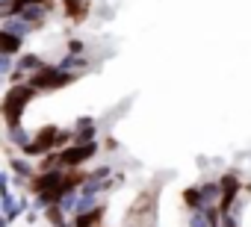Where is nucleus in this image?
I'll return each instance as SVG.
<instances>
[{"label":"nucleus","mask_w":251,"mask_h":227,"mask_svg":"<svg viewBox=\"0 0 251 227\" xmlns=\"http://www.w3.org/2000/svg\"><path fill=\"white\" fill-rule=\"evenodd\" d=\"M100 151H103V145L98 139H92V142H71L68 148L56 151L59 154V168H86Z\"/></svg>","instance_id":"20e7f679"},{"label":"nucleus","mask_w":251,"mask_h":227,"mask_svg":"<svg viewBox=\"0 0 251 227\" xmlns=\"http://www.w3.org/2000/svg\"><path fill=\"white\" fill-rule=\"evenodd\" d=\"M0 53H6V56L24 53V39H18V36H12L9 30L0 27Z\"/></svg>","instance_id":"ddd939ff"},{"label":"nucleus","mask_w":251,"mask_h":227,"mask_svg":"<svg viewBox=\"0 0 251 227\" xmlns=\"http://www.w3.org/2000/svg\"><path fill=\"white\" fill-rule=\"evenodd\" d=\"M77 80H83V74H74V71H62L56 62H45L36 74L27 77V83L39 91V94H50V91H59V89H68L74 86Z\"/></svg>","instance_id":"7ed1b4c3"},{"label":"nucleus","mask_w":251,"mask_h":227,"mask_svg":"<svg viewBox=\"0 0 251 227\" xmlns=\"http://www.w3.org/2000/svg\"><path fill=\"white\" fill-rule=\"evenodd\" d=\"M0 227H9V221H6V215L0 212Z\"/></svg>","instance_id":"b1692460"},{"label":"nucleus","mask_w":251,"mask_h":227,"mask_svg":"<svg viewBox=\"0 0 251 227\" xmlns=\"http://www.w3.org/2000/svg\"><path fill=\"white\" fill-rule=\"evenodd\" d=\"M0 27H3V30H9V33H12V36H18V39H24V42H27L30 36H36V33H39V30H36L30 21H24L21 15L3 18V21H0Z\"/></svg>","instance_id":"9d476101"},{"label":"nucleus","mask_w":251,"mask_h":227,"mask_svg":"<svg viewBox=\"0 0 251 227\" xmlns=\"http://www.w3.org/2000/svg\"><path fill=\"white\" fill-rule=\"evenodd\" d=\"M30 136H33V133H30V130H27L24 124L6 127V139H9V145H12V148H18V151H21V148H24V145L30 142Z\"/></svg>","instance_id":"dca6fc26"},{"label":"nucleus","mask_w":251,"mask_h":227,"mask_svg":"<svg viewBox=\"0 0 251 227\" xmlns=\"http://www.w3.org/2000/svg\"><path fill=\"white\" fill-rule=\"evenodd\" d=\"M216 180H219V186H222L219 209H222V215H225V212H230V209H233V204H236V201H239V195H242V174H239L236 168H227V171H222Z\"/></svg>","instance_id":"39448f33"},{"label":"nucleus","mask_w":251,"mask_h":227,"mask_svg":"<svg viewBox=\"0 0 251 227\" xmlns=\"http://www.w3.org/2000/svg\"><path fill=\"white\" fill-rule=\"evenodd\" d=\"M100 145H103V151H106V154H115V151H118V139H112V136H106Z\"/></svg>","instance_id":"4be33fe9"},{"label":"nucleus","mask_w":251,"mask_h":227,"mask_svg":"<svg viewBox=\"0 0 251 227\" xmlns=\"http://www.w3.org/2000/svg\"><path fill=\"white\" fill-rule=\"evenodd\" d=\"M59 12H62V18L68 24L80 27L92 15V0H59Z\"/></svg>","instance_id":"0eeeda50"},{"label":"nucleus","mask_w":251,"mask_h":227,"mask_svg":"<svg viewBox=\"0 0 251 227\" xmlns=\"http://www.w3.org/2000/svg\"><path fill=\"white\" fill-rule=\"evenodd\" d=\"M157 221H160V186L154 183L133 198V204L127 206V215H124V224L157 227Z\"/></svg>","instance_id":"f03ea898"},{"label":"nucleus","mask_w":251,"mask_h":227,"mask_svg":"<svg viewBox=\"0 0 251 227\" xmlns=\"http://www.w3.org/2000/svg\"><path fill=\"white\" fill-rule=\"evenodd\" d=\"M39 97V91L30 86V83H15L3 91L0 97V118H3L6 127H15V124H24V112L27 106Z\"/></svg>","instance_id":"f257e3e1"},{"label":"nucleus","mask_w":251,"mask_h":227,"mask_svg":"<svg viewBox=\"0 0 251 227\" xmlns=\"http://www.w3.org/2000/svg\"><path fill=\"white\" fill-rule=\"evenodd\" d=\"M198 189H201V204H204V206L219 204V198H222V186H219V180H201ZM204 206H201V209H204Z\"/></svg>","instance_id":"4468645a"},{"label":"nucleus","mask_w":251,"mask_h":227,"mask_svg":"<svg viewBox=\"0 0 251 227\" xmlns=\"http://www.w3.org/2000/svg\"><path fill=\"white\" fill-rule=\"evenodd\" d=\"M180 204H183V209L186 212H198L204 204H201V189H198V183H192V186H186L183 192H180Z\"/></svg>","instance_id":"2eb2a0df"},{"label":"nucleus","mask_w":251,"mask_h":227,"mask_svg":"<svg viewBox=\"0 0 251 227\" xmlns=\"http://www.w3.org/2000/svg\"><path fill=\"white\" fill-rule=\"evenodd\" d=\"M9 168H12V177H21V180H30L36 174V162L24 154H12V151H9Z\"/></svg>","instance_id":"f8f14e48"},{"label":"nucleus","mask_w":251,"mask_h":227,"mask_svg":"<svg viewBox=\"0 0 251 227\" xmlns=\"http://www.w3.org/2000/svg\"><path fill=\"white\" fill-rule=\"evenodd\" d=\"M186 224H189V227H210L201 209H198V212H189V218H186Z\"/></svg>","instance_id":"412c9836"},{"label":"nucleus","mask_w":251,"mask_h":227,"mask_svg":"<svg viewBox=\"0 0 251 227\" xmlns=\"http://www.w3.org/2000/svg\"><path fill=\"white\" fill-rule=\"evenodd\" d=\"M15 68V56H6V53H0V80H6Z\"/></svg>","instance_id":"6ab92c4d"},{"label":"nucleus","mask_w":251,"mask_h":227,"mask_svg":"<svg viewBox=\"0 0 251 227\" xmlns=\"http://www.w3.org/2000/svg\"><path fill=\"white\" fill-rule=\"evenodd\" d=\"M42 65H45V56L36 53V50H24V53H18V56H15V68H12V74L6 77L9 86H15V83H27V77L36 74Z\"/></svg>","instance_id":"423d86ee"},{"label":"nucleus","mask_w":251,"mask_h":227,"mask_svg":"<svg viewBox=\"0 0 251 227\" xmlns=\"http://www.w3.org/2000/svg\"><path fill=\"white\" fill-rule=\"evenodd\" d=\"M103 215H106V204H98L89 212L71 215V227H103Z\"/></svg>","instance_id":"1a4fd4ad"},{"label":"nucleus","mask_w":251,"mask_h":227,"mask_svg":"<svg viewBox=\"0 0 251 227\" xmlns=\"http://www.w3.org/2000/svg\"><path fill=\"white\" fill-rule=\"evenodd\" d=\"M56 65H59L62 71H74V74H83V77H86V74L92 71V56H89V53H65Z\"/></svg>","instance_id":"6e6552de"},{"label":"nucleus","mask_w":251,"mask_h":227,"mask_svg":"<svg viewBox=\"0 0 251 227\" xmlns=\"http://www.w3.org/2000/svg\"><path fill=\"white\" fill-rule=\"evenodd\" d=\"M71 130H74V142H92V139H98V121L92 115L77 118L71 124Z\"/></svg>","instance_id":"9b49d317"},{"label":"nucleus","mask_w":251,"mask_h":227,"mask_svg":"<svg viewBox=\"0 0 251 227\" xmlns=\"http://www.w3.org/2000/svg\"><path fill=\"white\" fill-rule=\"evenodd\" d=\"M112 174H115L112 165H95L92 171H86V180H109Z\"/></svg>","instance_id":"f3484780"},{"label":"nucleus","mask_w":251,"mask_h":227,"mask_svg":"<svg viewBox=\"0 0 251 227\" xmlns=\"http://www.w3.org/2000/svg\"><path fill=\"white\" fill-rule=\"evenodd\" d=\"M39 215H42V212H39L36 206H30V209L24 212V221H27V224H36V221H39Z\"/></svg>","instance_id":"5701e85b"},{"label":"nucleus","mask_w":251,"mask_h":227,"mask_svg":"<svg viewBox=\"0 0 251 227\" xmlns=\"http://www.w3.org/2000/svg\"><path fill=\"white\" fill-rule=\"evenodd\" d=\"M201 212H204V218H207V224H210V227H222V209H219V204L204 206Z\"/></svg>","instance_id":"a211bd4d"},{"label":"nucleus","mask_w":251,"mask_h":227,"mask_svg":"<svg viewBox=\"0 0 251 227\" xmlns=\"http://www.w3.org/2000/svg\"><path fill=\"white\" fill-rule=\"evenodd\" d=\"M86 39H68L65 42V53H86Z\"/></svg>","instance_id":"aec40b11"}]
</instances>
